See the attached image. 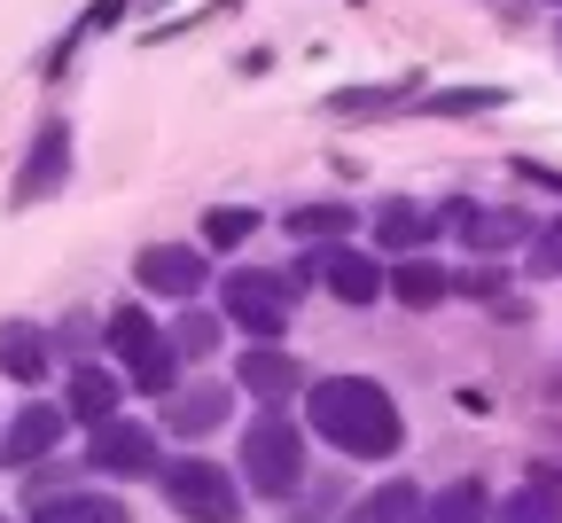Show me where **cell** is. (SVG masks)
Here are the masks:
<instances>
[{"mask_svg":"<svg viewBox=\"0 0 562 523\" xmlns=\"http://www.w3.org/2000/svg\"><path fill=\"white\" fill-rule=\"evenodd\" d=\"M305 422L336 445V454H351V461H391V454H398V407H391V391L368 383V376H328V383H313V391H305Z\"/></svg>","mask_w":562,"mask_h":523,"instance_id":"obj_1","label":"cell"},{"mask_svg":"<svg viewBox=\"0 0 562 523\" xmlns=\"http://www.w3.org/2000/svg\"><path fill=\"white\" fill-rule=\"evenodd\" d=\"M243 485L273 492V500L305 485V437H297V422H281V407L243 430Z\"/></svg>","mask_w":562,"mask_h":523,"instance_id":"obj_2","label":"cell"},{"mask_svg":"<svg viewBox=\"0 0 562 523\" xmlns=\"http://www.w3.org/2000/svg\"><path fill=\"white\" fill-rule=\"evenodd\" d=\"M165 500L188 515V523H243V492L220 461H172L165 469Z\"/></svg>","mask_w":562,"mask_h":523,"instance_id":"obj_3","label":"cell"},{"mask_svg":"<svg viewBox=\"0 0 562 523\" xmlns=\"http://www.w3.org/2000/svg\"><path fill=\"white\" fill-rule=\"evenodd\" d=\"M110 352L125 359V376H133L140 391H172V336L140 313V305L110 313Z\"/></svg>","mask_w":562,"mask_h":523,"instance_id":"obj_4","label":"cell"},{"mask_svg":"<svg viewBox=\"0 0 562 523\" xmlns=\"http://www.w3.org/2000/svg\"><path fill=\"white\" fill-rule=\"evenodd\" d=\"M227 321L250 329V336H281V321H290V281L281 274H227Z\"/></svg>","mask_w":562,"mask_h":523,"instance_id":"obj_5","label":"cell"},{"mask_svg":"<svg viewBox=\"0 0 562 523\" xmlns=\"http://www.w3.org/2000/svg\"><path fill=\"white\" fill-rule=\"evenodd\" d=\"M87 461L110 469V477H149V469H157V437L140 430V422L102 414V422H94V445H87Z\"/></svg>","mask_w":562,"mask_h":523,"instance_id":"obj_6","label":"cell"},{"mask_svg":"<svg viewBox=\"0 0 562 523\" xmlns=\"http://www.w3.org/2000/svg\"><path fill=\"white\" fill-rule=\"evenodd\" d=\"M63 173H70V125H63V118H47V125H40V141L24 148L16 203H40V196H55V188H63Z\"/></svg>","mask_w":562,"mask_h":523,"instance_id":"obj_7","label":"cell"},{"mask_svg":"<svg viewBox=\"0 0 562 523\" xmlns=\"http://www.w3.org/2000/svg\"><path fill=\"white\" fill-rule=\"evenodd\" d=\"M133 274H140V289L149 297H195L203 289V251H188V243H149L133 258Z\"/></svg>","mask_w":562,"mask_h":523,"instance_id":"obj_8","label":"cell"},{"mask_svg":"<svg viewBox=\"0 0 562 523\" xmlns=\"http://www.w3.org/2000/svg\"><path fill=\"white\" fill-rule=\"evenodd\" d=\"M55 437H63V414L32 399V407H24V414L9 422V437H0V454H9V461L24 469V461H40V454H47V445H55Z\"/></svg>","mask_w":562,"mask_h":523,"instance_id":"obj_9","label":"cell"},{"mask_svg":"<svg viewBox=\"0 0 562 523\" xmlns=\"http://www.w3.org/2000/svg\"><path fill=\"white\" fill-rule=\"evenodd\" d=\"M47 336L40 329H24V321H0V376H16V383H40L47 376Z\"/></svg>","mask_w":562,"mask_h":523,"instance_id":"obj_10","label":"cell"},{"mask_svg":"<svg viewBox=\"0 0 562 523\" xmlns=\"http://www.w3.org/2000/svg\"><path fill=\"white\" fill-rule=\"evenodd\" d=\"M321 281L344 297V305H375V297H383V274H375V258H360V251L321 258Z\"/></svg>","mask_w":562,"mask_h":523,"instance_id":"obj_11","label":"cell"},{"mask_svg":"<svg viewBox=\"0 0 562 523\" xmlns=\"http://www.w3.org/2000/svg\"><path fill=\"white\" fill-rule=\"evenodd\" d=\"M492 523H562V477L531 469V485H516L508 508H492Z\"/></svg>","mask_w":562,"mask_h":523,"instance_id":"obj_12","label":"cell"},{"mask_svg":"<svg viewBox=\"0 0 562 523\" xmlns=\"http://www.w3.org/2000/svg\"><path fill=\"white\" fill-rule=\"evenodd\" d=\"M446 219H453V227H461V235H469L476 251H508L516 235H531V227H524L516 211H484V203H453Z\"/></svg>","mask_w":562,"mask_h":523,"instance_id":"obj_13","label":"cell"},{"mask_svg":"<svg viewBox=\"0 0 562 523\" xmlns=\"http://www.w3.org/2000/svg\"><path fill=\"white\" fill-rule=\"evenodd\" d=\"M430 235H438V219L422 211V203H383V211H375V243H391L398 258H406V251H422Z\"/></svg>","mask_w":562,"mask_h":523,"instance_id":"obj_14","label":"cell"},{"mask_svg":"<svg viewBox=\"0 0 562 523\" xmlns=\"http://www.w3.org/2000/svg\"><path fill=\"white\" fill-rule=\"evenodd\" d=\"M32 523H125V508L110 492H63V500H40Z\"/></svg>","mask_w":562,"mask_h":523,"instance_id":"obj_15","label":"cell"},{"mask_svg":"<svg viewBox=\"0 0 562 523\" xmlns=\"http://www.w3.org/2000/svg\"><path fill=\"white\" fill-rule=\"evenodd\" d=\"M414 523H492V500H484V485H446L438 500H422V515Z\"/></svg>","mask_w":562,"mask_h":523,"instance_id":"obj_16","label":"cell"},{"mask_svg":"<svg viewBox=\"0 0 562 523\" xmlns=\"http://www.w3.org/2000/svg\"><path fill=\"white\" fill-rule=\"evenodd\" d=\"M220 422H227V383H195V391L172 399V430H188V437L220 430Z\"/></svg>","mask_w":562,"mask_h":523,"instance_id":"obj_17","label":"cell"},{"mask_svg":"<svg viewBox=\"0 0 562 523\" xmlns=\"http://www.w3.org/2000/svg\"><path fill=\"white\" fill-rule=\"evenodd\" d=\"M243 383L258 399H290L297 391V359H281L273 344H258V352H243Z\"/></svg>","mask_w":562,"mask_h":523,"instance_id":"obj_18","label":"cell"},{"mask_svg":"<svg viewBox=\"0 0 562 523\" xmlns=\"http://www.w3.org/2000/svg\"><path fill=\"white\" fill-rule=\"evenodd\" d=\"M446 289H453V281H446L430 258H414V251H406V258H398V274H391V297H398V305H438Z\"/></svg>","mask_w":562,"mask_h":523,"instance_id":"obj_19","label":"cell"},{"mask_svg":"<svg viewBox=\"0 0 562 523\" xmlns=\"http://www.w3.org/2000/svg\"><path fill=\"white\" fill-rule=\"evenodd\" d=\"M414 515H422V492H414V485H375L344 523H414Z\"/></svg>","mask_w":562,"mask_h":523,"instance_id":"obj_20","label":"cell"},{"mask_svg":"<svg viewBox=\"0 0 562 523\" xmlns=\"http://www.w3.org/2000/svg\"><path fill=\"white\" fill-rule=\"evenodd\" d=\"M70 414H79V422L117 414V376H102V367H79V376H70Z\"/></svg>","mask_w":562,"mask_h":523,"instance_id":"obj_21","label":"cell"},{"mask_svg":"<svg viewBox=\"0 0 562 523\" xmlns=\"http://www.w3.org/2000/svg\"><path fill=\"white\" fill-rule=\"evenodd\" d=\"M290 235H313V243L351 235V211H344V203H305V211H290Z\"/></svg>","mask_w":562,"mask_h":523,"instance_id":"obj_22","label":"cell"},{"mask_svg":"<svg viewBox=\"0 0 562 523\" xmlns=\"http://www.w3.org/2000/svg\"><path fill=\"white\" fill-rule=\"evenodd\" d=\"M391 102H406V87H344L328 110H344V118H383Z\"/></svg>","mask_w":562,"mask_h":523,"instance_id":"obj_23","label":"cell"},{"mask_svg":"<svg viewBox=\"0 0 562 523\" xmlns=\"http://www.w3.org/2000/svg\"><path fill=\"white\" fill-rule=\"evenodd\" d=\"M250 227H258V211H243V203H227V211H203V235L220 243V251H227V243H243Z\"/></svg>","mask_w":562,"mask_h":523,"instance_id":"obj_24","label":"cell"},{"mask_svg":"<svg viewBox=\"0 0 562 523\" xmlns=\"http://www.w3.org/2000/svg\"><path fill=\"white\" fill-rule=\"evenodd\" d=\"M539 243H531V274L547 281V274H562V219H547V227H531Z\"/></svg>","mask_w":562,"mask_h":523,"instance_id":"obj_25","label":"cell"},{"mask_svg":"<svg viewBox=\"0 0 562 523\" xmlns=\"http://www.w3.org/2000/svg\"><path fill=\"white\" fill-rule=\"evenodd\" d=\"M492 102H501V87H469V94H438L430 110L438 118H469V110H492Z\"/></svg>","mask_w":562,"mask_h":523,"instance_id":"obj_26","label":"cell"},{"mask_svg":"<svg viewBox=\"0 0 562 523\" xmlns=\"http://www.w3.org/2000/svg\"><path fill=\"white\" fill-rule=\"evenodd\" d=\"M211 336H220V329H211L203 313H188V321L172 329V352H211Z\"/></svg>","mask_w":562,"mask_h":523,"instance_id":"obj_27","label":"cell"}]
</instances>
